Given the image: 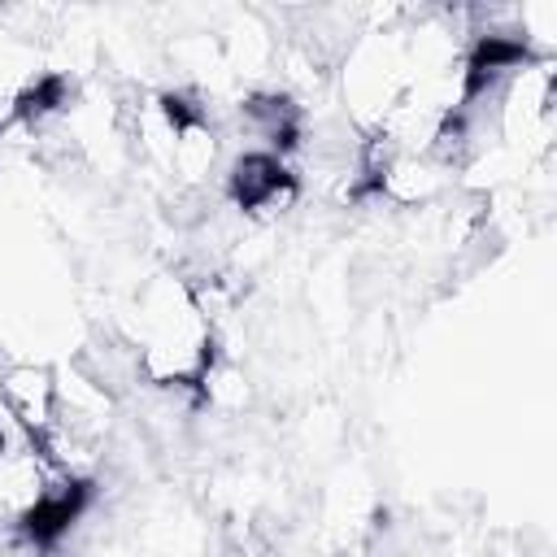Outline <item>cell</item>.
<instances>
[{
    "mask_svg": "<svg viewBox=\"0 0 557 557\" xmlns=\"http://www.w3.org/2000/svg\"><path fill=\"white\" fill-rule=\"evenodd\" d=\"M235 196L244 209H265V205H278L292 196V183L283 174L278 161L270 157H244L235 165Z\"/></svg>",
    "mask_w": 557,
    "mask_h": 557,
    "instance_id": "6da1fadb",
    "label": "cell"
},
{
    "mask_svg": "<svg viewBox=\"0 0 557 557\" xmlns=\"http://www.w3.org/2000/svg\"><path fill=\"white\" fill-rule=\"evenodd\" d=\"M78 500H83V492H65V496H57V500L35 505V509H30V535L52 540V535H57V531L78 513Z\"/></svg>",
    "mask_w": 557,
    "mask_h": 557,
    "instance_id": "7a4b0ae2",
    "label": "cell"
}]
</instances>
